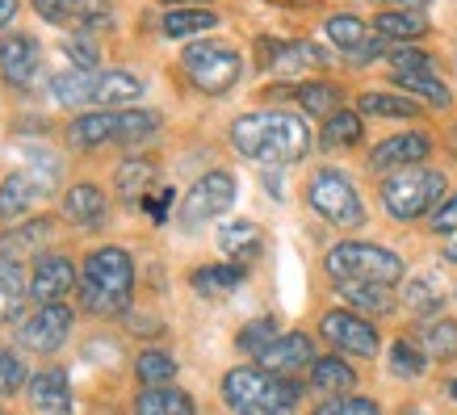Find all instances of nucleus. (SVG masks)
Instances as JSON below:
<instances>
[{
    "label": "nucleus",
    "mask_w": 457,
    "mask_h": 415,
    "mask_svg": "<svg viewBox=\"0 0 457 415\" xmlns=\"http://www.w3.org/2000/svg\"><path fill=\"white\" fill-rule=\"evenodd\" d=\"M231 143L256 164H298L311 152V130L298 113L256 110L231 122Z\"/></svg>",
    "instance_id": "nucleus-1"
},
{
    "label": "nucleus",
    "mask_w": 457,
    "mask_h": 415,
    "mask_svg": "<svg viewBox=\"0 0 457 415\" xmlns=\"http://www.w3.org/2000/svg\"><path fill=\"white\" fill-rule=\"evenodd\" d=\"M80 306L97 319H122L135 303V261L118 244H101L80 264Z\"/></svg>",
    "instance_id": "nucleus-2"
},
{
    "label": "nucleus",
    "mask_w": 457,
    "mask_h": 415,
    "mask_svg": "<svg viewBox=\"0 0 457 415\" xmlns=\"http://www.w3.org/2000/svg\"><path fill=\"white\" fill-rule=\"evenodd\" d=\"M219 394L231 415H290L303 399V382L269 374L261 365H236L222 374Z\"/></svg>",
    "instance_id": "nucleus-3"
},
{
    "label": "nucleus",
    "mask_w": 457,
    "mask_h": 415,
    "mask_svg": "<svg viewBox=\"0 0 457 415\" xmlns=\"http://www.w3.org/2000/svg\"><path fill=\"white\" fill-rule=\"evenodd\" d=\"M323 273L332 277V286L340 281H370V286H399L407 264L395 248H382V244H370V239H340L328 248L323 256Z\"/></svg>",
    "instance_id": "nucleus-4"
},
{
    "label": "nucleus",
    "mask_w": 457,
    "mask_h": 415,
    "mask_svg": "<svg viewBox=\"0 0 457 415\" xmlns=\"http://www.w3.org/2000/svg\"><path fill=\"white\" fill-rule=\"evenodd\" d=\"M445 172L436 168H399V172H386L382 177V206L395 222H416V219H432L436 206L445 202Z\"/></svg>",
    "instance_id": "nucleus-5"
},
{
    "label": "nucleus",
    "mask_w": 457,
    "mask_h": 415,
    "mask_svg": "<svg viewBox=\"0 0 457 415\" xmlns=\"http://www.w3.org/2000/svg\"><path fill=\"white\" fill-rule=\"evenodd\" d=\"M306 206L315 210L319 219L336 227V231H357L365 227V202H361L357 185L340 168H315L306 180Z\"/></svg>",
    "instance_id": "nucleus-6"
},
{
    "label": "nucleus",
    "mask_w": 457,
    "mask_h": 415,
    "mask_svg": "<svg viewBox=\"0 0 457 415\" xmlns=\"http://www.w3.org/2000/svg\"><path fill=\"white\" fill-rule=\"evenodd\" d=\"M180 68L194 80L197 93L222 97V93H231L236 80L244 76V59H239V51L227 46V42H189L185 55H180Z\"/></svg>",
    "instance_id": "nucleus-7"
},
{
    "label": "nucleus",
    "mask_w": 457,
    "mask_h": 415,
    "mask_svg": "<svg viewBox=\"0 0 457 415\" xmlns=\"http://www.w3.org/2000/svg\"><path fill=\"white\" fill-rule=\"evenodd\" d=\"M319 336H323L336 353H348V357H361V361H374L378 353H382L378 323L357 315V311H348V306L323 311V315H319Z\"/></svg>",
    "instance_id": "nucleus-8"
},
{
    "label": "nucleus",
    "mask_w": 457,
    "mask_h": 415,
    "mask_svg": "<svg viewBox=\"0 0 457 415\" xmlns=\"http://www.w3.org/2000/svg\"><path fill=\"white\" fill-rule=\"evenodd\" d=\"M231 206H236V177H231L227 168H214V172L194 180V189H189L185 202H180L177 222L185 231H197L202 222L219 219V214H227Z\"/></svg>",
    "instance_id": "nucleus-9"
},
{
    "label": "nucleus",
    "mask_w": 457,
    "mask_h": 415,
    "mask_svg": "<svg viewBox=\"0 0 457 415\" xmlns=\"http://www.w3.org/2000/svg\"><path fill=\"white\" fill-rule=\"evenodd\" d=\"M17 332V348H26L34 357H51L59 348L68 344L71 336V306L68 303H51V306H34L21 323L13 328Z\"/></svg>",
    "instance_id": "nucleus-10"
},
{
    "label": "nucleus",
    "mask_w": 457,
    "mask_h": 415,
    "mask_svg": "<svg viewBox=\"0 0 457 415\" xmlns=\"http://www.w3.org/2000/svg\"><path fill=\"white\" fill-rule=\"evenodd\" d=\"M71 290H80V269L63 252H38V261L29 269V298L38 306L68 303Z\"/></svg>",
    "instance_id": "nucleus-11"
},
{
    "label": "nucleus",
    "mask_w": 457,
    "mask_h": 415,
    "mask_svg": "<svg viewBox=\"0 0 457 415\" xmlns=\"http://www.w3.org/2000/svg\"><path fill=\"white\" fill-rule=\"evenodd\" d=\"M315 361H319V353H315V340H311V336L306 332H281L278 340L256 357V365L269 369V374H278V378H294V374H303V369H311Z\"/></svg>",
    "instance_id": "nucleus-12"
},
{
    "label": "nucleus",
    "mask_w": 457,
    "mask_h": 415,
    "mask_svg": "<svg viewBox=\"0 0 457 415\" xmlns=\"http://www.w3.org/2000/svg\"><path fill=\"white\" fill-rule=\"evenodd\" d=\"M63 219L71 227H80V231H101L110 222V194L97 180H76L63 194Z\"/></svg>",
    "instance_id": "nucleus-13"
},
{
    "label": "nucleus",
    "mask_w": 457,
    "mask_h": 415,
    "mask_svg": "<svg viewBox=\"0 0 457 415\" xmlns=\"http://www.w3.org/2000/svg\"><path fill=\"white\" fill-rule=\"evenodd\" d=\"M432 155V138L424 130H407V135L382 138L370 152V168L374 172H399V168H416Z\"/></svg>",
    "instance_id": "nucleus-14"
},
{
    "label": "nucleus",
    "mask_w": 457,
    "mask_h": 415,
    "mask_svg": "<svg viewBox=\"0 0 457 415\" xmlns=\"http://www.w3.org/2000/svg\"><path fill=\"white\" fill-rule=\"evenodd\" d=\"M26 399L29 407L38 415H71V382H68V369H59V365H46L38 374L29 378L26 386Z\"/></svg>",
    "instance_id": "nucleus-15"
},
{
    "label": "nucleus",
    "mask_w": 457,
    "mask_h": 415,
    "mask_svg": "<svg viewBox=\"0 0 457 415\" xmlns=\"http://www.w3.org/2000/svg\"><path fill=\"white\" fill-rule=\"evenodd\" d=\"M38 63H42V51L29 34H4L0 38V76L13 88H29L34 76H38Z\"/></svg>",
    "instance_id": "nucleus-16"
},
{
    "label": "nucleus",
    "mask_w": 457,
    "mask_h": 415,
    "mask_svg": "<svg viewBox=\"0 0 457 415\" xmlns=\"http://www.w3.org/2000/svg\"><path fill=\"white\" fill-rule=\"evenodd\" d=\"M26 303L29 298V273L21 269V261H9V256H0V323H21L29 315Z\"/></svg>",
    "instance_id": "nucleus-17"
},
{
    "label": "nucleus",
    "mask_w": 457,
    "mask_h": 415,
    "mask_svg": "<svg viewBox=\"0 0 457 415\" xmlns=\"http://www.w3.org/2000/svg\"><path fill=\"white\" fill-rule=\"evenodd\" d=\"M143 97V80L130 71L113 68L93 76V105L97 110H135V101Z\"/></svg>",
    "instance_id": "nucleus-18"
},
{
    "label": "nucleus",
    "mask_w": 457,
    "mask_h": 415,
    "mask_svg": "<svg viewBox=\"0 0 457 415\" xmlns=\"http://www.w3.org/2000/svg\"><path fill=\"white\" fill-rule=\"evenodd\" d=\"M105 143H118V110H93L68 122V147L76 152H97Z\"/></svg>",
    "instance_id": "nucleus-19"
},
{
    "label": "nucleus",
    "mask_w": 457,
    "mask_h": 415,
    "mask_svg": "<svg viewBox=\"0 0 457 415\" xmlns=\"http://www.w3.org/2000/svg\"><path fill=\"white\" fill-rule=\"evenodd\" d=\"M42 194H46V189H42V180L34 177V172H9V177L0 180V222L17 227V219L29 214V206H34Z\"/></svg>",
    "instance_id": "nucleus-20"
},
{
    "label": "nucleus",
    "mask_w": 457,
    "mask_h": 415,
    "mask_svg": "<svg viewBox=\"0 0 457 415\" xmlns=\"http://www.w3.org/2000/svg\"><path fill=\"white\" fill-rule=\"evenodd\" d=\"M113 189H118V197H122L126 206L147 202V194L155 189V164L147 155H126V160H118V168H113Z\"/></svg>",
    "instance_id": "nucleus-21"
},
{
    "label": "nucleus",
    "mask_w": 457,
    "mask_h": 415,
    "mask_svg": "<svg viewBox=\"0 0 457 415\" xmlns=\"http://www.w3.org/2000/svg\"><path fill=\"white\" fill-rule=\"evenodd\" d=\"M328 38L345 51V55H353V59H378V55H386L378 42H370V29H365V21L361 17H353V13H336V17H328Z\"/></svg>",
    "instance_id": "nucleus-22"
},
{
    "label": "nucleus",
    "mask_w": 457,
    "mask_h": 415,
    "mask_svg": "<svg viewBox=\"0 0 457 415\" xmlns=\"http://www.w3.org/2000/svg\"><path fill=\"white\" fill-rule=\"evenodd\" d=\"M244 277L248 269L236 261H214V264H197L194 273H189V286H194L202 298H227V294H236L244 286Z\"/></svg>",
    "instance_id": "nucleus-23"
},
{
    "label": "nucleus",
    "mask_w": 457,
    "mask_h": 415,
    "mask_svg": "<svg viewBox=\"0 0 457 415\" xmlns=\"http://www.w3.org/2000/svg\"><path fill=\"white\" fill-rule=\"evenodd\" d=\"M311 390H319L323 399H340V394H353L357 390V369L348 365L340 353H328L311 365Z\"/></svg>",
    "instance_id": "nucleus-24"
},
{
    "label": "nucleus",
    "mask_w": 457,
    "mask_h": 415,
    "mask_svg": "<svg viewBox=\"0 0 457 415\" xmlns=\"http://www.w3.org/2000/svg\"><path fill=\"white\" fill-rule=\"evenodd\" d=\"M214 244H219L222 256H236V264L256 261V256L264 252V236H261V227H256L252 219H231V222H222L219 236H214Z\"/></svg>",
    "instance_id": "nucleus-25"
},
{
    "label": "nucleus",
    "mask_w": 457,
    "mask_h": 415,
    "mask_svg": "<svg viewBox=\"0 0 457 415\" xmlns=\"http://www.w3.org/2000/svg\"><path fill=\"white\" fill-rule=\"evenodd\" d=\"M416 344L424 348V357L428 361H441V365L457 361V319L453 315L424 319V323H420V332H416Z\"/></svg>",
    "instance_id": "nucleus-26"
},
{
    "label": "nucleus",
    "mask_w": 457,
    "mask_h": 415,
    "mask_svg": "<svg viewBox=\"0 0 457 415\" xmlns=\"http://www.w3.org/2000/svg\"><path fill=\"white\" fill-rule=\"evenodd\" d=\"M336 294L345 298L348 311H357V315L365 319H382L395 311V294H390V286H370V281H340L336 286Z\"/></svg>",
    "instance_id": "nucleus-27"
},
{
    "label": "nucleus",
    "mask_w": 457,
    "mask_h": 415,
    "mask_svg": "<svg viewBox=\"0 0 457 415\" xmlns=\"http://www.w3.org/2000/svg\"><path fill=\"white\" fill-rule=\"evenodd\" d=\"M135 415H197V403L180 386H143L135 394Z\"/></svg>",
    "instance_id": "nucleus-28"
},
{
    "label": "nucleus",
    "mask_w": 457,
    "mask_h": 415,
    "mask_svg": "<svg viewBox=\"0 0 457 415\" xmlns=\"http://www.w3.org/2000/svg\"><path fill=\"white\" fill-rule=\"evenodd\" d=\"M411 315L420 319H432V315H441V306H445V286H441V277H432V273H420L407 281V290H403L399 298Z\"/></svg>",
    "instance_id": "nucleus-29"
},
{
    "label": "nucleus",
    "mask_w": 457,
    "mask_h": 415,
    "mask_svg": "<svg viewBox=\"0 0 457 415\" xmlns=\"http://www.w3.org/2000/svg\"><path fill=\"white\" fill-rule=\"evenodd\" d=\"M51 222H55V219L17 222L13 231H4V239H0V256H9V261H21V256H38V244L51 236Z\"/></svg>",
    "instance_id": "nucleus-30"
},
{
    "label": "nucleus",
    "mask_w": 457,
    "mask_h": 415,
    "mask_svg": "<svg viewBox=\"0 0 457 415\" xmlns=\"http://www.w3.org/2000/svg\"><path fill=\"white\" fill-rule=\"evenodd\" d=\"M386 365H390V374L399 378V382H420V378L428 374L432 361L424 357V348H420L411 336H399V340H390Z\"/></svg>",
    "instance_id": "nucleus-31"
},
{
    "label": "nucleus",
    "mask_w": 457,
    "mask_h": 415,
    "mask_svg": "<svg viewBox=\"0 0 457 415\" xmlns=\"http://www.w3.org/2000/svg\"><path fill=\"white\" fill-rule=\"evenodd\" d=\"M177 374H180V365L168 348H143L139 357H135V378H139V386H172Z\"/></svg>",
    "instance_id": "nucleus-32"
},
{
    "label": "nucleus",
    "mask_w": 457,
    "mask_h": 415,
    "mask_svg": "<svg viewBox=\"0 0 457 415\" xmlns=\"http://www.w3.org/2000/svg\"><path fill=\"white\" fill-rule=\"evenodd\" d=\"M361 135H365V122H361V113L353 110H336L328 122H323V152H348V147H357Z\"/></svg>",
    "instance_id": "nucleus-33"
},
{
    "label": "nucleus",
    "mask_w": 457,
    "mask_h": 415,
    "mask_svg": "<svg viewBox=\"0 0 457 415\" xmlns=\"http://www.w3.org/2000/svg\"><path fill=\"white\" fill-rule=\"evenodd\" d=\"M294 97H298V105H303V113H311V118H332L336 110H340V88L328 80H311V84H298L294 88Z\"/></svg>",
    "instance_id": "nucleus-34"
},
{
    "label": "nucleus",
    "mask_w": 457,
    "mask_h": 415,
    "mask_svg": "<svg viewBox=\"0 0 457 415\" xmlns=\"http://www.w3.org/2000/svg\"><path fill=\"white\" fill-rule=\"evenodd\" d=\"M374 29L382 38H424L428 34V21L416 13V9H382L374 17Z\"/></svg>",
    "instance_id": "nucleus-35"
},
{
    "label": "nucleus",
    "mask_w": 457,
    "mask_h": 415,
    "mask_svg": "<svg viewBox=\"0 0 457 415\" xmlns=\"http://www.w3.org/2000/svg\"><path fill=\"white\" fill-rule=\"evenodd\" d=\"M219 26V13L214 9H172V13L160 21L168 38H194V34H206V29Z\"/></svg>",
    "instance_id": "nucleus-36"
},
{
    "label": "nucleus",
    "mask_w": 457,
    "mask_h": 415,
    "mask_svg": "<svg viewBox=\"0 0 457 415\" xmlns=\"http://www.w3.org/2000/svg\"><path fill=\"white\" fill-rule=\"evenodd\" d=\"M395 84H399V88H407L411 97L436 105V110H449V101H453V93H449V88H445L432 71H395Z\"/></svg>",
    "instance_id": "nucleus-37"
},
{
    "label": "nucleus",
    "mask_w": 457,
    "mask_h": 415,
    "mask_svg": "<svg viewBox=\"0 0 457 415\" xmlns=\"http://www.w3.org/2000/svg\"><path fill=\"white\" fill-rule=\"evenodd\" d=\"M361 113L407 122V118H420V101L416 97H395V93H361Z\"/></svg>",
    "instance_id": "nucleus-38"
},
{
    "label": "nucleus",
    "mask_w": 457,
    "mask_h": 415,
    "mask_svg": "<svg viewBox=\"0 0 457 415\" xmlns=\"http://www.w3.org/2000/svg\"><path fill=\"white\" fill-rule=\"evenodd\" d=\"M319 63H323V51L311 46V42H286V46H278V55L269 59V68L281 71V76L303 71V68H319Z\"/></svg>",
    "instance_id": "nucleus-39"
},
{
    "label": "nucleus",
    "mask_w": 457,
    "mask_h": 415,
    "mask_svg": "<svg viewBox=\"0 0 457 415\" xmlns=\"http://www.w3.org/2000/svg\"><path fill=\"white\" fill-rule=\"evenodd\" d=\"M59 105H93V76L88 71H59L51 80Z\"/></svg>",
    "instance_id": "nucleus-40"
},
{
    "label": "nucleus",
    "mask_w": 457,
    "mask_h": 415,
    "mask_svg": "<svg viewBox=\"0 0 457 415\" xmlns=\"http://www.w3.org/2000/svg\"><path fill=\"white\" fill-rule=\"evenodd\" d=\"M278 336H281L278 319H273V315H261V319H252L248 328L236 336V348H239V353H248V357H261V353L273 344Z\"/></svg>",
    "instance_id": "nucleus-41"
},
{
    "label": "nucleus",
    "mask_w": 457,
    "mask_h": 415,
    "mask_svg": "<svg viewBox=\"0 0 457 415\" xmlns=\"http://www.w3.org/2000/svg\"><path fill=\"white\" fill-rule=\"evenodd\" d=\"M110 17H113L110 0H76V4H71L68 26H76V29H105L110 26Z\"/></svg>",
    "instance_id": "nucleus-42"
},
{
    "label": "nucleus",
    "mask_w": 457,
    "mask_h": 415,
    "mask_svg": "<svg viewBox=\"0 0 457 415\" xmlns=\"http://www.w3.org/2000/svg\"><path fill=\"white\" fill-rule=\"evenodd\" d=\"M311 415H386L382 403L365 399V394H340V399H323Z\"/></svg>",
    "instance_id": "nucleus-43"
},
{
    "label": "nucleus",
    "mask_w": 457,
    "mask_h": 415,
    "mask_svg": "<svg viewBox=\"0 0 457 415\" xmlns=\"http://www.w3.org/2000/svg\"><path fill=\"white\" fill-rule=\"evenodd\" d=\"M29 386V374H26V361L13 357V353H4L0 348V394L9 399V394H21Z\"/></svg>",
    "instance_id": "nucleus-44"
},
{
    "label": "nucleus",
    "mask_w": 457,
    "mask_h": 415,
    "mask_svg": "<svg viewBox=\"0 0 457 415\" xmlns=\"http://www.w3.org/2000/svg\"><path fill=\"white\" fill-rule=\"evenodd\" d=\"M390 63H395V71H432V55H428V51H411V46L390 51Z\"/></svg>",
    "instance_id": "nucleus-45"
},
{
    "label": "nucleus",
    "mask_w": 457,
    "mask_h": 415,
    "mask_svg": "<svg viewBox=\"0 0 457 415\" xmlns=\"http://www.w3.org/2000/svg\"><path fill=\"white\" fill-rule=\"evenodd\" d=\"M436 236H457V194H449L436 206V214H432V222H428Z\"/></svg>",
    "instance_id": "nucleus-46"
},
{
    "label": "nucleus",
    "mask_w": 457,
    "mask_h": 415,
    "mask_svg": "<svg viewBox=\"0 0 457 415\" xmlns=\"http://www.w3.org/2000/svg\"><path fill=\"white\" fill-rule=\"evenodd\" d=\"M126 332L135 336H160L164 332V323H160V315H152V311H126Z\"/></svg>",
    "instance_id": "nucleus-47"
},
{
    "label": "nucleus",
    "mask_w": 457,
    "mask_h": 415,
    "mask_svg": "<svg viewBox=\"0 0 457 415\" xmlns=\"http://www.w3.org/2000/svg\"><path fill=\"white\" fill-rule=\"evenodd\" d=\"M68 55H71V63H76V71H93L97 68V42L93 38L68 42Z\"/></svg>",
    "instance_id": "nucleus-48"
},
{
    "label": "nucleus",
    "mask_w": 457,
    "mask_h": 415,
    "mask_svg": "<svg viewBox=\"0 0 457 415\" xmlns=\"http://www.w3.org/2000/svg\"><path fill=\"white\" fill-rule=\"evenodd\" d=\"M71 4H76V0H34L38 17H42V21H51V26H68Z\"/></svg>",
    "instance_id": "nucleus-49"
},
{
    "label": "nucleus",
    "mask_w": 457,
    "mask_h": 415,
    "mask_svg": "<svg viewBox=\"0 0 457 415\" xmlns=\"http://www.w3.org/2000/svg\"><path fill=\"white\" fill-rule=\"evenodd\" d=\"M168 202H172V189H160V194H147V202H143V206H147V214H152L155 222H168Z\"/></svg>",
    "instance_id": "nucleus-50"
},
{
    "label": "nucleus",
    "mask_w": 457,
    "mask_h": 415,
    "mask_svg": "<svg viewBox=\"0 0 457 415\" xmlns=\"http://www.w3.org/2000/svg\"><path fill=\"white\" fill-rule=\"evenodd\" d=\"M374 4H386V9H424V4H428V0H374Z\"/></svg>",
    "instance_id": "nucleus-51"
},
{
    "label": "nucleus",
    "mask_w": 457,
    "mask_h": 415,
    "mask_svg": "<svg viewBox=\"0 0 457 415\" xmlns=\"http://www.w3.org/2000/svg\"><path fill=\"white\" fill-rule=\"evenodd\" d=\"M13 17H17V0H0V29L9 26Z\"/></svg>",
    "instance_id": "nucleus-52"
},
{
    "label": "nucleus",
    "mask_w": 457,
    "mask_h": 415,
    "mask_svg": "<svg viewBox=\"0 0 457 415\" xmlns=\"http://www.w3.org/2000/svg\"><path fill=\"white\" fill-rule=\"evenodd\" d=\"M441 256H445V264H457V236H449V239H445Z\"/></svg>",
    "instance_id": "nucleus-53"
},
{
    "label": "nucleus",
    "mask_w": 457,
    "mask_h": 415,
    "mask_svg": "<svg viewBox=\"0 0 457 415\" xmlns=\"http://www.w3.org/2000/svg\"><path fill=\"white\" fill-rule=\"evenodd\" d=\"M403 415H436L432 407H424V403H411V407H403Z\"/></svg>",
    "instance_id": "nucleus-54"
},
{
    "label": "nucleus",
    "mask_w": 457,
    "mask_h": 415,
    "mask_svg": "<svg viewBox=\"0 0 457 415\" xmlns=\"http://www.w3.org/2000/svg\"><path fill=\"white\" fill-rule=\"evenodd\" d=\"M445 394H449V399L457 403V378H449V382H445Z\"/></svg>",
    "instance_id": "nucleus-55"
},
{
    "label": "nucleus",
    "mask_w": 457,
    "mask_h": 415,
    "mask_svg": "<svg viewBox=\"0 0 457 415\" xmlns=\"http://www.w3.org/2000/svg\"><path fill=\"white\" fill-rule=\"evenodd\" d=\"M0 415H9V411H4V407H0Z\"/></svg>",
    "instance_id": "nucleus-56"
},
{
    "label": "nucleus",
    "mask_w": 457,
    "mask_h": 415,
    "mask_svg": "<svg viewBox=\"0 0 457 415\" xmlns=\"http://www.w3.org/2000/svg\"><path fill=\"white\" fill-rule=\"evenodd\" d=\"M168 4H172V0H168Z\"/></svg>",
    "instance_id": "nucleus-57"
}]
</instances>
